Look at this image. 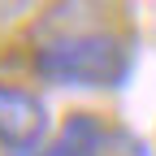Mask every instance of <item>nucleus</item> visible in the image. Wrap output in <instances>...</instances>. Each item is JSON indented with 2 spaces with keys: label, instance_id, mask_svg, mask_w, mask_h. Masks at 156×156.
I'll return each instance as SVG.
<instances>
[{
  "label": "nucleus",
  "instance_id": "obj_1",
  "mask_svg": "<svg viewBox=\"0 0 156 156\" xmlns=\"http://www.w3.org/2000/svg\"><path fill=\"white\" fill-rule=\"evenodd\" d=\"M35 74L56 87H78V91H113L130 74V44L117 30L104 26H78L48 35L30 56Z\"/></svg>",
  "mask_w": 156,
  "mask_h": 156
},
{
  "label": "nucleus",
  "instance_id": "obj_2",
  "mask_svg": "<svg viewBox=\"0 0 156 156\" xmlns=\"http://www.w3.org/2000/svg\"><path fill=\"white\" fill-rule=\"evenodd\" d=\"M48 130H52V117L44 95L17 83H0V152L39 156L48 143Z\"/></svg>",
  "mask_w": 156,
  "mask_h": 156
}]
</instances>
